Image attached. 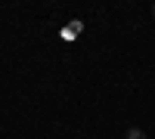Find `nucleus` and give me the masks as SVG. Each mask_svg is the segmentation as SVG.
Instances as JSON below:
<instances>
[{
  "label": "nucleus",
  "instance_id": "nucleus-3",
  "mask_svg": "<svg viewBox=\"0 0 155 139\" xmlns=\"http://www.w3.org/2000/svg\"><path fill=\"white\" fill-rule=\"evenodd\" d=\"M152 16H155V6H152Z\"/></svg>",
  "mask_w": 155,
  "mask_h": 139
},
{
  "label": "nucleus",
  "instance_id": "nucleus-1",
  "mask_svg": "<svg viewBox=\"0 0 155 139\" xmlns=\"http://www.w3.org/2000/svg\"><path fill=\"white\" fill-rule=\"evenodd\" d=\"M81 31H84V25L78 22V19H71V22H68V28H62V37H65V40H74Z\"/></svg>",
  "mask_w": 155,
  "mask_h": 139
},
{
  "label": "nucleus",
  "instance_id": "nucleus-2",
  "mask_svg": "<svg viewBox=\"0 0 155 139\" xmlns=\"http://www.w3.org/2000/svg\"><path fill=\"white\" fill-rule=\"evenodd\" d=\"M124 139H149V136H146V130H140V127H127Z\"/></svg>",
  "mask_w": 155,
  "mask_h": 139
}]
</instances>
